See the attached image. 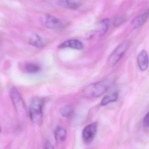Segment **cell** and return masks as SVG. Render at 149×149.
<instances>
[{"mask_svg": "<svg viewBox=\"0 0 149 149\" xmlns=\"http://www.w3.org/2000/svg\"><path fill=\"white\" fill-rule=\"evenodd\" d=\"M10 95L15 108L18 113L21 116L26 115V109L25 102L16 88H13L12 89Z\"/></svg>", "mask_w": 149, "mask_h": 149, "instance_id": "3957f363", "label": "cell"}, {"mask_svg": "<svg viewBox=\"0 0 149 149\" xmlns=\"http://www.w3.org/2000/svg\"><path fill=\"white\" fill-rule=\"evenodd\" d=\"M54 136L57 142L65 141L67 137V132L65 128L61 126H57L55 130Z\"/></svg>", "mask_w": 149, "mask_h": 149, "instance_id": "8fae6325", "label": "cell"}, {"mask_svg": "<svg viewBox=\"0 0 149 149\" xmlns=\"http://www.w3.org/2000/svg\"><path fill=\"white\" fill-rule=\"evenodd\" d=\"M138 64L141 71L147 70L149 64L148 54L146 50H143L139 54L137 58Z\"/></svg>", "mask_w": 149, "mask_h": 149, "instance_id": "ba28073f", "label": "cell"}, {"mask_svg": "<svg viewBox=\"0 0 149 149\" xmlns=\"http://www.w3.org/2000/svg\"><path fill=\"white\" fill-rule=\"evenodd\" d=\"M1 128H0V133H1Z\"/></svg>", "mask_w": 149, "mask_h": 149, "instance_id": "ffe728a7", "label": "cell"}, {"mask_svg": "<svg viewBox=\"0 0 149 149\" xmlns=\"http://www.w3.org/2000/svg\"><path fill=\"white\" fill-rule=\"evenodd\" d=\"M44 100L42 97H36L32 100L29 108V116L31 121L38 125H42L43 122L42 108Z\"/></svg>", "mask_w": 149, "mask_h": 149, "instance_id": "7a4b0ae2", "label": "cell"}, {"mask_svg": "<svg viewBox=\"0 0 149 149\" xmlns=\"http://www.w3.org/2000/svg\"><path fill=\"white\" fill-rule=\"evenodd\" d=\"M149 112H147L143 118V124L144 127L148 128L149 127Z\"/></svg>", "mask_w": 149, "mask_h": 149, "instance_id": "ac0fdd59", "label": "cell"}, {"mask_svg": "<svg viewBox=\"0 0 149 149\" xmlns=\"http://www.w3.org/2000/svg\"><path fill=\"white\" fill-rule=\"evenodd\" d=\"M42 23L46 27L52 29H62L64 27V24L58 18L47 15L42 18Z\"/></svg>", "mask_w": 149, "mask_h": 149, "instance_id": "5b68a950", "label": "cell"}, {"mask_svg": "<svg viewBox=\"0 0 149 149\" xmlns=\"http://www.w3.org/2000/svg\"><path fill=\"white\" fill-rule=\"evenodd\" d=\"M73 112V109L70 105H66L61 108L60 113L62 116L64 118H68L70 116Z\"/></svg>", "mask_w": 149, "mask_h": 149, "instance_id": "9a60e30c", "label": "cell"}, {"mask_svg": "<svg viewBox=\"0 0 149 149\" xmlns=\"http://www.w3.org/2000/svg\"><path fill=\"white\" fill-rule=\"evenodd\" d=\"M129 44L128 42H124L111 53L108 60V63L110 66L114 67L117 64L127 50Z\"/></svg>", "mask_w": 149, "mask_h": 149, "instance_id": "277c9868", "label": "cell"}, {"mask_svg": "<svg viewBox=\"0 0 149 149\" xmlns=\"http://www.w3.org/2000/svg\"><path fill=\"white\" fill-rule=\"evenodd\" d=\"M59 48H70L82 50L84 49V45L81 41L76 39H71L64 41L58 46Z\"/></svg>", "mask_w": 149, "mask_h": 149, "instance_id": "52a82bcc", "label": "cell"}, {"mask_svg": "<svg viewBox=\"0 0 149 149\" xmlns=\"http://www.w3.org/2000/svg\"><path fill=\"white\" fill-rule=\"evenodd\" d=\"M148 17V12H147L134 18L132 22V26L133 29H137L143 26L147 20Z\"/></svg>", "mask_w": 149, "mask_h": 149, "instance_id": "30bf717a", "label": "cell"}, {"mask_svg": "<svg viewBox=\"0 0 149 149\" xmlns=\"http://www.w3.org/2000/svg\"><path fill=\"white\" fill-rule=\"evenodd\" d=\"M112 83V80L106 79L89 84L83 91L84 95L88 98L99 97L107 92Z\"/></svg>", "mask_w": 149, "mask_h": 149, "instance_id": "6da1fadb", "label": "cell"}, {"mask_svg": "<svg viewBox=\"0 0 149 149\" xmlns=\"http://www.w3.org/2000/svg\"><path fill=\"white\" fill-rule=\"evenodd\" d=\"M126 17L125 16H121L117 18L114 21L113 25L115 27H117L122 25L126 20Z\"/></svg>", "mask_w": 149, "mask_h": 149, "instance_id": "e0dca14e", "label": "cell"}, {"mask_svg": "<svg viewBox=\"0 0 149 149\" xmlns=\"http://www.w3.org/2000/svg\"><path fill=\"white\" fill-rule=\"evenodd\" d=\"M25 69L27 72L31 74L37 73L40 70V68L37 64L34 63H28L26 65Z\"/></svg>", "mask_w": 149, "mask_h": 149, "instance_id": "2e32d148", "label": "cell"}, {"mask_svg": "<svg viewBox=\"0 0 149 149\" xmlns=\"http://www.w3.org/2000/svg\"><path fill=\"white\" fill-rule=\"evenodd\" d=\"M110 26V21L109 19H105L101 21L98 26V35L99 36L104 35L109 30Z\"/></svg>", "mask_w": 149, "mask_h": 149, "instance_id": "4fadbf2b", "label": "cell"}, {"mask_svg": "<svg viewBox=\"0 0 149 149\" xmlns=\"http://www.w3.org/2000/svg\"><path fill=\"white\" fill-rule=\"evenodd\" d=\"M118 95L117 92H114L110 95L105 96L101 101V104L102 106H105L110 103L116 102L117 100Z\"/></svg>", "mask_w": 149, "mask_h": 149, "instance_id": "5bb4252c", "label": "cell"}, {"mask_svg": "<svg viewBox=\"0 0 149 149\" xmlns=\"http://www.w3.org/2000/svg\"><path fill=\"white\" fill-rule=\"evenodd\" d=\"M45 149H54V147L49 141H48L45 143Z\"/></svg>", "mask_w": 149, "mask_h": 149, "instance_id": "d6986e66", "label": "cell"}, {"mask_svg": "<svg viewBox=\"0 0 149 149\" xmlns=\"http://www.w3.org/2000/svg\"><path fill=\"white\" fill-rule=\"evenodd\" d=\"M97 125L95 122L86 126L84 129L82 133L83 140L86 144L92 142L96 134Z\"/></svg>", "mask_w": 149, "mask_h": 149, "instance_id": "8992f818", "label": "cell"}, {"mask_svg": "<svg viewBox=\"0 0 149 149\" xmlns=\"http://www.w3.org/2000/svg\"><path fill=\"white\" fill-rule=\"evenodd\" d=\"M57 4L60 6L71 10H76L80 8L81 5V2L79 1H58Z\"/></svg>", "mask_w": 149, "mask_h": 149, "instance_id": "9c48e42d", "label": "cell"}, {"mask_svg": "<svg viewBox=\"0 0 149 149\" xmlns=\"http://www.w3.org/2000/svg\"><path fill=\"white\" fill-rule=\"evenodd\" d=\"M29 43L32 46L39 48L42 47L45 45L43 40L38 35L35 33L32 34L29 36Z\"/></svg>", "mask_w": 149, "mask_h": 149, "instance_id": "7c38bea8", "label": "cell"}]
</instances>
